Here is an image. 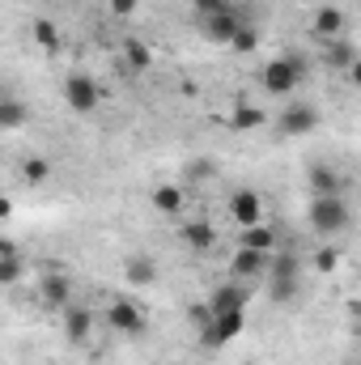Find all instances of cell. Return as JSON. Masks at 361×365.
<instances>
[{"label": "cell", "mask_w": 361, "mask_h": 365, "mask_svg": "<svg viewBox=\"0 0 361 365\" xmlns=\"http://www.w3.org/2000/svg\"><path fill=\"white\" fill-rule=\"evenodd\" d=\"M183 242H187L195 255H208V251L217 247V230H213L208 221H187V225H183Z\"/></svg>", "instance_id": "cell-19"}, {"label": "cell", "mask_w": 361, "mask_h": 365, "mask_svg": "<svg viewBox=\"0 0 361 365\" xmlns=\"http://www.w3.org/2000/svg\"><path fill=\"white\" fill-rule=\"evenodd\" d=\"M247 289H243V280H230V284H217L213 289V297H208V310L213 314H230V310H247Z\"/></svg>", "instance_id": "cell-15"}, {"label": "cell", "mask_w": 361, "mask_h": 365, "mask_svg": "<svg viewBox=\"0 0 361 365\" xmlns=\"http://www.w3.org/2000/svg\"><path fill=\"white\" fill-rule=\"evenodd\" d=\"M187 323H191L195 331H204V327L213 323V310H208V302H191V306H187Z\"/></svg>", "instance_id": "cell-30"}, {"label": "cell", "mask_w": 361, "mask_h": 365, "mask_svg": "<svg viewBox=\"0 0 361 365\" xmlns=\"http://www.w3.org/2000/svg\"><path fill=\"white\" fill-rule=\"evenodd\" d=\"M306 73H310L306 56H302V51H285V56H276V60H268V64L260 68V86H264V93H272V98H293V90L306 81Z\"/></svg>", "instance_id": "cell-1"}, {"label": "cell", "mask_w": 361, "mask_h": 365, "mask_svg": "<svg viewBox=\"0 0 361 365\" xmlns=\"http://www.w3.org/2000/svg\"><path fill=\"white\" fill-rule=\"evenodd\" d=\"M225 47H230V51H238V56H251V51L260 47V30H255V26H238V30H234V38H230Z\"/></svg>", "instance_id": "cell-25"}, {"label": "cell", "mask_w": 361, "mask_h": 365, "mask_svg": "<svg viewBox=\"0 0 361 365\" xmlns=\"http://www.w3.org/2000/svg\"><path fill=\"white\" fill-rule=\"evenodd\" d=\"M17 251H21V247H17L13 238H4V234H0V259H4V255H17Z\"/></svg>", "instance_id": "cell-34"}, {"label": "cell", "mask_w": 361, "mask_h": 365, "mask_svg": "<svg viewBox=\"0 0 361 365\" xmlns=\"http://www.w3.org/2000/svg\"><path fill=\"white\" fill-rule=\"evenodd\" d=\"M315 128H319V110H315L310 102H298V98H293V102H285V106L276 110V132H280V136H293V140H298V136H310Z\"/></svg>", "instance_id": "cell-3"}, {"label": "cell", "mask_w": 361, "mask_h": 365, "mask_svg": "<svg viewBox=\"0 0 361 365\" xmlns=\"http://www.w3.org/2000/svg\"><path fill=\"white\" fill-rule=\"evenodd\" d=\"M102 319H106V327L119 331V336H145V327H149V323H145V310H141L132 297H115Z\"/></svg>", "instance_id": "cell-4"}, {"label": "cell", "mask_w": 361, "mask_h": 365, "mask_svg": "<svg viewBox=\"0 0 361 365\" xmlns=\"http://www.w3.org/2000/svg\"><path fill=\"white\" fill-rule=\"evenodd\" d=\"M238 26H243V21H238V13H234V9H221V13H204V34H208L213 43H221V47L234 38V30H238Z\"/></svg>", "instance_id": "cell-16"}, {"label": "cell", "mask_w": 361, "mask_h": 365, "mask_svg": "<svg viewBox=\"0 0 361 365\" xmlns=\"http://www.w3.org/2000/svg\"><path fill=\"white\" fill-rule=\"evenodd\" d=\"M21 276H26V259H21V251L0 259V284H17Z\"/></svg>", "instance_id": "cell-28"}, {"label": "cell", "mask_w": 361, "mask_h": 365, "mask_svg": "<svg viewBox=\"0 0 361 365\" xmlns=\"http://www.w3.org/2000/svg\"><path fill=\"white\" fill-rule=\"evenodd\" d=\"M64 314V336H68V344H90V336H93V310L90 306H64L60 310Z\"/></svg>", "instance_id": "cell-10"}, {"label": "cell", "mask_w": 361, "mask_h": 365, "mask_svg": "<svg viewBox=\"0 0 361 365\" xmlns=\"http://www.w3.org/2000/svg\"><path fill=\"white\" fill-rule=\"evenodd\" d=\"M264 280H302V255H298L293 247H276L268 255Z\"/></svg>", "instance_id": "cell-13"}, {"label": "cell", "mask_w": 361, "mask_h": 365, "mask_svg": "<svg viewBox=\"0 0 361 365\" xmlns=\"http://www.w3.org/2000/svg\"><path fill=\"white\" fill-rule=\"evenodd\" d=\"M30 34H34V43H39V47H43V51H60V43H64V38H60V30H56V21H51V17H39V21H34V26H30Z\"/></svg>", "instance_id": "cell-24"}, {"label": "cell", "mask_w": 361, "mask_h": 365, "mask_svg": "<svg viewBox=\"0 0 361 365\" xmlns=\"http://www.w3.org/2000/svg\"><path fill=\"white\" fill-rule=\"evenodd\" d=\"M149 200H153V208H158L162 217H179L183 212V187L179 182H158Z\"/></svg>", "instance_id": "cell-20"}, {"label": "cell", "mask_w": 361, "mask_h": 365, "mask_svg": "<svg viewBox=\"0 0 361 365\" xmlns=\"http://www.w3.org/2000/svg\"><path fill=\"white\" fill-rule=\"evenodd\" d=\"M98 81L93 77H86V73H73L68 81H64V102L77 110V115H93L98 110Z\"/></svg>", "instance_id": "cell-6"}, {"label": "cell", "mask_w": 361, "mask_h": 365, "mask_svg": "<svg viewBox=\"0 0 361 365\" xmlns=\"http://www.w3.org/2000/svg\"><path fill=\"white\" fill-rule=\"evenodd\" d=\"M306 182H310V191H315V195H345V187H349V175H340L332 162H310V170H306Z\"/></svg>", "instance_id": "cell-8"}, {"label": "cell", "mask_w": 361, "mask_h": 365, "mask_svg": "<svg viewBox=\"0 0 361 365\" xmlns=\"http://www.w3.org/2000/svg\"><path fill=\"white\" fill-rule=\"evenodd\" d=\"M30 119L26 102H13V98H0V128H21Z\"/></svg>", "instance_id": "cell-26"}, {"label": "cell", "mask_w": 361, "mask_h": 365, "mask_svg": "<svg viewBox=\"0 0 361 365\" xmlns=\"http://www.w3.org/2000/svg\"><path fill=\"white\" fill-rule=\"evenodd\" d=\"M306 221H310V230L319 238H336V234H345L353 225V208H349L345 195H315Z\"/></svg>", "instance_id": "cell-2"}, {"label": "cell", "mask_w": 361, "mask_h": 365, "mask_svg": "<svg viewBox=\"0 0 361 365\" xmlns=\"http://www.w3.org/2000/svg\"><path fill=\"white\" fill-rule=\"evenodd\" d=\"M247 327V310H230V314H213V323L200 331V340L208 344V349H221V344H230L238 331Z\"/></svg>", "instance_id": "cell-7"}, {"label": "cell", "mask_w": 361, "mask_h": 365, "mask_svg": "<svg viewBox=\"0 0 361 365\" xmlns=\"http://www.w3.org/2000/svg\"><path fill=\"white\" fill-rule=\"evenodd\" d=\"M191 4L200 9V17H204V13H221V9H230L225 0H191Z\"/></svg>", "instance_id": "cell-33"}, {"label": "cell", "mask_w": 361, "mask_h": 365, "mask_svg": "<svg viewBox=\"0 0 361 365\" xmlns=\"http://www.w3.org/2000/svg\"><path fill=\"white\" fill-rule=\"evenodd\" d=\"M111 13L115 17H132L136 13V0H111Z\"/></svg>", "instance_id": "cell-32"}, {"label": "cell", "mask_w": 361, "mask_h": 365, "mask_svg": "<svg viewBox=\"0 0 361 365\" xmlns=\"http://www.w3.org/2000/svg\"><path fill=\"white\" fill-rule=\"evenodd\" d=\"M238 247H247V251H264V255H272V251L280 247V238H276V230H272L268 221H260V225H247V230H243Z\"/></svg>", "instance_id": "cell-18"}, {"label": "cell", "mask_w": 361, "mask_h": 365, "mask_svg": "<svg viewBox=\"0 0 361 365\" xmlns=\"http://www.w3.org/2000/svg\"><path fill=\"white\" fill-rule=\"evenodd\" d=\"M264 272H268V255H264V251L238 247V251L230 255V276H234V280H264Z\"/></svg>", "instance_id": "cell-11"}, {"label": "cell", "mask_w": 361, "mask_h": 365, "mask_svg": "<svg viewBox=\"0 0 361 365\" xmlns=\"http://www.w3.org/2000/svg\"><path fill=\"white\" fill-rule=\"evenodd\" d=\"M225 212H230V221H234L238 230H247V225H260V221H264V200H260L255 187H238V191L230 195Z\"/></svg>", "instance_id": "cell-5"}, {"label": "cell", "mask_w": 361, "mask_h": 365, "mask_svg": "<svg viewBox=\"0 0 361 365\" xmlns=\"http://www.w3.org/2000/svg\"><path fill=\"white\" fill-rule=\"evenodd\" d=\"M187 175H191V182H195V179H217V162L200 158V162H191V166H187Z\"/></svg>", "instance_id": "cell-31"}, {"label": "cell", "mask_w": 361, "mask_h": 365, "mask_svg": "<svg viewBox=\"0 0 361 365\" xmlns=\"http://www.w3.org/2000/svg\"><path fill=\"white\" fill-rule=\"evenodd\" d=\"M264 123H268V110H264V106H251V102L234 106V115H230V128H234V132H255V128H264Z\"/></svg>", "instance_id": "cell-21"}, {"label": "cell", "mask_w": 361, "mask_h": 365, "mask_svg": "<svg viewBox=\"0 0 361 365\" xmlns=\"http://www.w3.org/2000/svg\"><path fill=\"white\" fill-rule=\"evenodd\" d=\"M13 217V200L9 195H0V221H9Z\"/></svg>", "instance_id": "cell-35"}, {"label": "cell", "mask_w": 361, "mask_h": 365, "mask_svg": "<svg viewBox=\"0 0 361 365\" xmlns=\"http://www.w3.org/2000/svg\"><path fill=\"white\" fill-rule=\"evenodd\" d=\"M0 98H4V93H0Z\"/></svg>", "instance_id": "cell-36"}, {"label": "cell", "mask_w": 361, "mask_h": 365, "mask_svg": "<svg viewBox=\"0 0 361 365\" xmlns=\"http://www.w3.org/2000/svg\"><path fill=\"white\" fill-rule=\"evenodd\" d=\"M158 276H162V268H158V259H149V255H141V251L123 259V284L149 289V284H158Z\"/></svg>", "instance_id": "cell-14"}, {"label": "cell", "mask_w": 361, "mask_h": 365, "mask_svg": "<svg viewBox=\"0 0 361 365\" xmlns=\"http://www.w3.org/2000/svg\"><path fill=\"white\" fill-rule=\"evenodd\" d=\"M298 284H302V280H268V297L276 306H285V302L298 297Z\"/></svg>", "instance_id": "cell-29"}, {"label": "cell", "mask_w": 361, "mask_h": 365, "mask_svg": "<svg viewBox=\"0 0 361 365\" xmlns=\"http://www.w3.org/2000/svg\"><path fill=\"white\" fill-rule=\"evenodd\" d=\"M340 34H345V9L340 4H323L315 13V38L323 43V38H340Z\"/></svg>", "instance_id": "cell-17"}, {"label": "cell", "mask_w": 361, "mask_h": 365, "mask_svg": "<svg viewBox=\"0 0 361 365\" xmlns=\"http://www.w3.org/2000/svg\"><path fill=\"white\" fill-rule=\"evenodd\" d=\"M123 64L136 68V73L153 68V51H149V43H141V38H123Z\"/></svg>", "instance_id": "cell-22"}, {"label": "cell", "mask_w": 361, "mask_h": 365, "mask_svg": "<svg viewBox=\"0 0 361 365\" xmlns=\"http://www.w3.org/2000/svg\"><path fill=\"white\" fill-rule=\"evenodd\" d=\"M323 64L332 68V73H349V77H357V47L340 34V38H323Z\"/></svg>", "instance_id": "cell-9"}, {"label": "cell", "mask_w": 361, "mask_h": 365, "mask_svg": "<svg viewBox=\"0 0 361 365\" xmlns=\"http://www.w3.org/2000/svg\"><path fill=\"white\" fill-rule=\"evenodd\" d=\"M310 264H315V272L332 276V272H336V268H340V251H336L332 242H323V247L315 251V259H310Z\"/></svg>", "instance_id": "cell-27"}, {"label": "cell", "mask_w": 361, "mask_h": 365, "mask_svg": "<svg viewBox=\"0 0 361 365\" xmlns=\"http://www.w3.org/2000/svg\"><path fill=\"white\" fill-rule=\"evenodd\" d=\"M17 175H21V182H30V187H43V182L51 179V162L47 158H21Z\"/></svg>", "instance_id": "cell-23"}, {"label": "cell", "mask_w": 361, "mask_h": 365, "mask_svg": "<svg viewBox=\"0 0 361 365\" xmlns=\"http://www.w3.org/2000/svg\"><path fill=\"white\" fill-rule=\"evenodd\" d=\"M39 302H43L47 310H64V306L73 302V280L60 276V272L43 276V280H39Z\"/></svg>", "instance_id": "cell-12"}]
</instances>
